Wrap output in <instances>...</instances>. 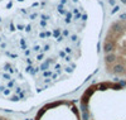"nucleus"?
<instances>
[{"label": "nucleus", "instance_id": "1", "mask_svg": "<svg viewBox=\"0 0 126 120\" xmlns=\"http://www.w3.org/2000/svg\"><path fill=\"white\" fill-rule=\"evenodd\" d=\"M81 120H126V80L92 85L81 99Z\"/></svg>", "mask_w": 126, "mask_h": 120}, {"label": "nucleus", "instance_id": "2", "mask_svg": "<svg viewBox=\"0 0 126 120\" xmlns=\"http://www.w3.org/2000/svg\"><path fill=\"white\" fill-rule=\"evenodd\" d=\"M102 51L106 72L116 80H126V15L110 25Z\"/></svg>", "mask_w": 126, "mask_h": 120}, {"label": "nucleus", "instance_id": "4", "mask_svg": "<svg viewBox=\"0 0 126 120\" xmlns=\"http://www.w3.org/2000/svg\"><path fill=\"white\" fill-rule=\"evenodd\" d=\"M0 120H12V119L8 116H4V115H0Z\"/></svg>", "mask_w": 126, "mask_h": 120}, {"label": "nucleus", "instance_id": "3", "mask_svg": "<svg viewBox=\"0 0 126 120\" xmlns=\"http://www.w3.org/2000/svg\"><path fill=\"white\" fill-rule=\"evenodd\" d=\"M37 120H81V113L73 102H56L43 109Z\"/></svg>", "mask_w": 126, "mask_h": 120}]
</instances>
